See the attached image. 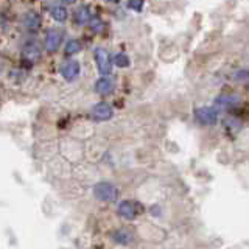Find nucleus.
Returning <instances> with one entry per match:
<instances>
[{
	"instance_id": "nucleus-1",
	"label": "nucleus",
	"mask_w": 249,
	"mask_h": 249,
	"mask_svg": "<svg viewBox=\"0 0 249 249\" xmlns=\"http://www.w3.org/2000/svg\"><path fill=\"white\" fill-rule=\"evenodd\" d=\"M93 195L103 202H114L117 199V189L109 182H98L93 187Z\"/></svg>"
},
{
	"instance_id": "nucleus-2",
	"label": "nucleus",
	"mask_w": 249,
	"mask_h": 249,
	"mask_svg": "<svg viewBox=\"0 0 249 249\" xmlns=\"http://www.w3.org/2000/svg\"><path fill=\"white\" fill-rule=\"evenodd\" d=\"M93 56H95V62H97V69L101 75H109L111 73V58H109V54L105 49H95V53H93Z\"/></svg>"
},
{
	"instance_id": "nucleus-3",
	"label": "nucleus",
	"mask_w": 249,
	"mask_h": 249,
	"mask_svg": "<svg viewBox=\"0 0 249 249\" xmlns=\"http://www.w3.org/2000/svg\"><path fill=\"white\" fill-rule=\"evenodd\" d=\"M195 115H196V120L202 124H215L218 120V112L215 107H199L195 111Z\"/></svg>"
},
{
	"instance_id": "nucleus-4",
	"label": "nucleus",
	"mask_w": 249,
	"mask_h": 249,
	"mask_svg": "<svg viewBox=\"0 0 249 249\" xmlns=\"http://www.w3.org/2000/svg\"><path fill=\"white\" fill-rule=\"evenodd\" d=\"M119 213L124 220H134L139 215V207L132 201H122L119 204Z\"/></svg>"
},
{
	"instance_id": "nucleus-5",
	"label": "nucleus",
	"mask_w": 249,
	"mask_h": 249,
	"mask_svg": "<svg viewBox=\"0 0 249 249\" xmlns=\"http://www.w3.org/2000/svg\"><path fill=\"white\" fill-rule=\"evenodd\" d=\"M112 107L106 105V103H98L92 107V117L98 122H105V120H109L112 117Z\"/></svg>"
},
{
	"instance_id": "nucleus-6",
	"label": "nucleus",
	"mask_w": 249,
	"mask_h": 249,
	"mask_svg": "<svg viewBox=\"0 0 249 249\" xmlns=\"http://www.w3.org/2000/svg\"><path fill=\"white\" fill-rule=\"evenodd\" d=\"M81 72V66L78 61H69L67 64L61 69V75L64 76V80L67 81H73L75 78L80 75Z\"/></svg>"
},
{
	"instance_id": "nucleus-7",
	"label": "nucleus",
	"mask_w": 249,
	"mask_h": 249,
	"mask_svg": "<svg viewBox=\"0 0 249 249\" xmlns=\"http://www.w3.org/2000/svg\"><path fill=\"white\" fill-rule=\"evenodd\" d=\"M61 45V33L56 30H52L47 33L45 37V49L47 52H56Z\"/></svg>"
},
{
	"instance_id": "nucleus-8",
	"label": "nucleus",
	"mask_w": 249,
	"mask_h": 249,
	"mask_svg": "<svg viewBox=\"0 0 249 249\" xmlns=\"http://www.w3.org/2000/svg\"><path fill=\"white\" fill-rule=\"evenodd\" d=\"M23 25L28 31H37L39 30V25H41V18H39V14L35 13V11H30L25 14V18H23Z\"/></svg>"
},
{
	"instance_id": "nucleus-9",
	"label": "nucleus",
	"mask_w": 249,
	"mask_h": 249,
	"mask_svg": "<svg viewBox=\"0 0 249 249\" xmlns=\"http://www.w3.org/2000/svg\"><path fill=\"white\" fill-rule=\"evenodd\" d=\"M238 103H240V98L235 95H221V97H218L215 101V105L220 109L235 107V106H238Z\"/></svg>"
},
{
	"instance_id": "nucleus-10",
	"label": "nucleus",
	"mask_w": 249,
	"mask_h": 249,
	"mask_svg": "<svg viewBox=\"0 0 249 249\" xmlns=\"http://www.w3.org/2000/svg\"><path fill=\"white\" fill-rule=\"evenodd\" d=\"M39 56H41V50L35 42H30L23 47V58H27L28 61H36Z\"/></svg>"
},
{
	"instance_id": "nucleus-11",
	"label": "nucleus",
	"mask_w": 249,
	"mask_h": 249,
	"mask_svg": "<svg viewBox=\"0 0 249 249\" xmlns=\"http://www.w3.org/2000/svg\"><path fill=\"white\" fill-rule=\"evenodd\" d=\"M112 238L117 241V243H122V245H128L132 241V233L129 231H124V229H119L112 233Z\"/></svg>"
},
{
	"instance_id": "nucleus-12",
	"label": "nucleus",
	"mask_w": 249,
	"mask_h": 249,
	"mask_svg": "<svg viewBox=\"0 0 249 249\" xmlns=\"http://www.w3.org/2000/svg\"><path fill=\"white\" fill-rule=\"evenodd\" d=\"M95 90L101 93V95H107V93L112 90V81L109 80V78H100L95 83Z\"/></svg>"
},
{
	"instance_id": "nucleus-13",
	"label": "nucleus",
	"mask_w": 249,
	"mask_h": 249,
	"mask_svg": "<svg viewBox=\"0 0 249 249\" xmlns=\"http://www.w3.org/2000/svg\"><path fill=\"white\" fill-rule=\"evenodd\" d=\"M90 19V10L88 6H80L78 10L75 11V20L78 23H81V25H84V23H88V20Z\"/></svg>"
},
{
	"instance_id": "nucleus-14",
	"label": "nucleus",
	"mask_w": 249,
	"mask_h": 249,
	"mask_svg": "<svg viewBox=\"0 0 249 249\" xmlns=\"http://www.w3.org/2000/svg\"><path fill=\"white\" fill-rule=\"evenodd\" d=\"M52 18L58 22H64L67 19V10L62 5H56L52 8Z\"/></svg>"
},
{
	"instance_id": "nucleus-15",
	"label": "nucleus",
	"mask_w": 249,
	"mask_h": 249,
	"mask_svg": "<svg viewBox=\"0 0 249 249\" xmlns=\"http://www.w3.org/2000/svg\"><path fill=\"white\" fill-rule=\"evenodd\" d=\"M78 52H81V42L76 41V39L69 41L67 45H66V53L67 54H73V53H78Z\"/></svg>"
},
{
	"instance_id": "nucleus-16",
	"label": "nucleus",
	"mask_w": 249,
	"mask_h": 249,
	"mask_svg": "<svg viewBox=\"0 0 249 249\" xmlns=\"http://www.w3.org/2000/svg\"><path fill=\"white\" fill-rule=\"evenodd\" d=\"M114 64L119 67H128L129 66V58L124 53H117L114 56Z\"/></svg>"
},
{
	"instance_id": "nucleus-17",
	"label": "nucleus",
	"mask_w": 249,
	"mask_h": 249,
	"mask_svg": "<svg viewBox=\"0 0 249 249\" xmlns=\"http://www.w3.org/2000/svg\"><path fill=\"white\" fill-rule=\"evenodd\" d=\"M128 6L131 8V10H134V11H140V10H142V6H143V0H129Z\"/></svg>"
},
{
	"instance_id": "nucleus-18",
	"label": "nucleus",
	"mask_w": 249,
	"mask_h": 249,
	"mask_svg": "<svg viewBox=\"0 0 249 249\" xmlns=\"http://www.w3.org/2000/svg\"><path fill=\"white\" fill-rule=\"evenodd\" d=\"M90 27H92L93 31H95V33H98V31L103 30V22L98 20V19H93V20L90 22Z\"/></svg>"
},
{
	"instance_id": "nucleus-19",
	"label": "nucleus",
	"mask_w": 249,
	"mask_h": 249,
	"mask_svg": "<svg viewBox=\"0 0 249 249\" xmlns=\"http://www.w3.org/2000/svg\"><path fill=\"white\" fill-rule=\"evenodd\" d=\"M75 0H62V3H67V5H70V3H73Z\"/></svg>"
}]
</instances>
